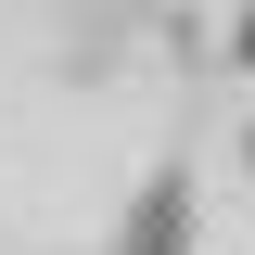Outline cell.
<instances>
[{
  "mask_svg": "<svg viewBox=\"0 0 255 255\" xmlns=\"http://www.w3.org/2000/svg\"><path fill=\"white\" fill-rule=\"evenodd\" d=\"M115 255H191V179L179 166H153L140 179V204H128V243Z\"/></svg>",
  "mask_w": 255,
  "mask_h": 255,
  "instance_id": "obj_1",
  "label": "cell"
},
{
  "mask_svg": "<svg viewBox=\"0 0 255 255\" xmlns=\"http://www.w3.org/2000/svg\"><path fill=\"white\" fill-rule=\"evenodd\" d=\"M243 179H255V128H243Z\"/></svg>",
  "mask_w": 255,
  "mask_h": 255,
  "instance_id": "obj_2",
  "label": "cell"
}]
</instances>
